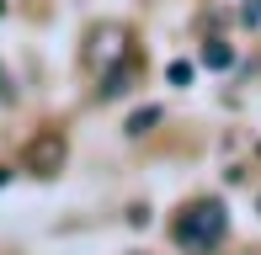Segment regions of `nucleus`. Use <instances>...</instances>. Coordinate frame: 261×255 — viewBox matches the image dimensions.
Segmentation results:
<instances>
[{
  "instance_id": "4",
  "label": "nucleus",
  "mask_w": 261,
  "mask_h": 255,
  "mask_svg": "<svg viewBox=\"0 0 261 255\" xmlns=\"http://www.w3.org/2000/svg\"><path fill=\"white\" fill-rule=\"evenodd\" d=\"M128 80H134V59L112 64V69L101 75V96H107V101H112V96H123V90H128Z\"/></svg>"
},
{
  "instance_id": "10",
  "label": "nucleus",
  "mask_w": 261,
  "mask_h": 255,
  "mask_svg": "<svg viewBox=\"0 0 261 255\" xmlns=\"http://www.w3.org/2000/svg\"><path fill=\"white\" fill-rule=\"evenodd\" d=\"M6 176H11V170H6V165H0V186H6Z\"/></svg>"
},
{
  "instance_id": "1",
  "label": "nucleus",
  "mask_w": 261,
  "mask_h": 255,
  "mask_svg": "<svg viewBox=\"0 0 261 255\" xmlns=\"http://www.w3.org/2000/svg\"><path fill=\"white\" fill-rule=\"evenodd\" d=\"M224 234H229V213H224V202H192L181 218H176V245L192 250V255H208Z\"/></svg>"
},
{
  "instance_id": "5",
  "label": "nucleus",
  "mask_w": 261,
  "mask_h": 255,
  "mask_svg": "<svg viewBox=\"0 0 261 255\" xmlns=\"http://www.w3.org/2000/svg\"><path fill=\"white\" fill-rule=\"evenodd\" d=\"M160 117H165L160 107H139V112H134V117H128L123 128H128V133H134V138H144V133H149V128H155Z\"/></svg>"
},
{
  "instance_id": "7",
  "label": "nucleus",
  "mask_w": 261,
  "mask_h": 255,
  "mask_svg": "<svg viewBox=\"0 0 261 255\" xmlns=\"http://www.w3.org/2000/svg\"><path fill=\"white\" fill-rule=\"evenodd\" d=\"M240 21H245V27H261V0H245V11H240Z\"/></svg>"
},
{
  "instance_id": "9",
  "label": "nucleus",
  "mask_w": 261,
  "mask_h": 255,
  "mask_svg": "<svg viewBox=\"0 0 261 255\" xmlns=\"http://www.w3.org/2000/svg\"><path fill=\"white\" fill-rule=\"evenodd\" d=\"M0 101H16V90H11V80H6V69H0Z\"/></svg>"
},
{
  "instance_id": "6",
  "label": "nucleus",
  "mask_w": 261,
  "mask_h": 255,
  "mask_svg": "<svg viewBox=\"0 0 261 255\" xmlns=\"http://www.w3.org/2000/svg\"><path fill=\"white\" fill-rule=\"evenodd\" d=\"M203 64H208V69H229V64H234V48L213 38V43H203Z\"/></svg>"
},
{
  "instance_id": "2",
  "label": "nucleus",
  "mask_w": 261,
  "mask_h": 255,
  "mask_svg": "<svg viewBox=\"0 0 261 255\" xmlns=\"http://www.w3.org/2000/svg\"><path fill=\"white\" fill-rule=\"evenodd\" d=\"M86 69H96V75H107L112 64H123L128 59V32L117 27V21H101V27H91V38H86Z\"/></svg>"
},
{
  "instance_id": "11",
  "label": "nucleus",
  "mask_w": 261,
  "mask_h": 255,
  "mask_svg": "<svg viewBox=\"0 0 261 255\" xmlns=\"http://www.w3.org/2000/svg\"><path fill=\"white\" fill-rule=\"evenodd\" d=\"M0 16H6V0H0Z\"/></svg>"
},
{
  "instance_id": "12",
  "label": "nucleus",
  "mask_w": 261,
  "mask_h": 255,
  "mask_svg": "<svg viewBox=\"0 0 261 255\" xmlns=\"http://www.w3.org/2000/svg\"><path fill=\"white\" fill-rule=\"evenodd\" d=\"M256 207H261V202H256Z\"/></svg>"
},
{
  "instance_id": "3",
  "label": "nucleus",
  "mask_w": 261,
  "mask_h": 255,
  "mask_svg": "<svg viewBox=\"0 0 261 255\" xmlns=\"http://www.w3.org/2000/svg\"><path fill=\"white\" fill-rule=\"evenodd\" d=\"M64 160H69V138L59 133V128H48V133H38V138L27 144L21 165H27L32 176H59V170H64Z\"/></svg>"
},
{
  "instance_id": "8",
  "label": "nucleus",
  "mask_w": 261,
  "mask_h": 255,
  "mask_svg": "<svg viewBox=\"0 0 261 255\" xmlns=\"http://www.w3.org/2000/svg\"><path fill=\"white\" fill-rule=\"evenodd\" d=\"M187 80H192V64L176 59V64H171V85H187Z\"/></svg>"
}]
</instances>
